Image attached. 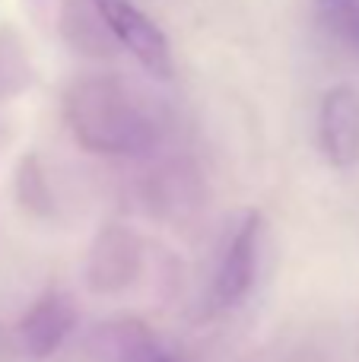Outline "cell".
Returning <instances> with one entry per match:
<instances>
[{"label":"cell","instance_id":"1","mask_svg":"<svg viewBox=\"0 0 359 362\" xmlns=\"http://www.w3.org/2000/svg\"><path fill=\"white\" fill-rule=\"evenodd\" d=\"M64 115L76 144L95 156L137 159L163 140V118L156 108L121 76H86L73 83Z\"/></svg>","mask_w":359,"mask_h":362},{"label":"cell","instance_id":"2","mask_svg":"<svg viewBox=\"0 0 359 362\" xmlns=\"http://www.w3.org/2000/svg\"><path fill=\"white\" fill-rule=\"evenodd\" d=\"M261 238H264V216L261 213H245L239 226L233 229L223 257L216 264L213 286H210V302L220 312L242 305L252 296V286L258 280V257H261Z\"/></svg>","mask_w":359,"mask_h":362},{"label":"cell","instance_id":"3","mask_svg":"<svg viewBox=\"0 0 359 362\" xmlns=\"http://www.w3.org/2000/svg\"><path fill=\"white\" fill-rule=\"evenodd\" d=\"M108 32L150 70L153 76H172V51L163 29L134 0H93Z\"/></svg>","mask_w":359,"mask_h":362},{"label":"cell","instance_id":"4","mask_svg":"<svg viewBox=\"0 0 359 362\" xmlns=\"http://www.w3.org/2000/svg\"><path fill=\"white\" fill-rule=\"evenodd\" d=\"M318 144L334 169L359 163V89L334 86L318 108Z\"/></svg>","mask_w":359,"mask_h":362},{"label":"cell","instance_id":"5","mask_svg":"<svg viewBox=\"0 0 359 362\" xmlns=\"http://www.w3.org/2000/svg\"><path fill=\"white\" fill-rule=\"evenodd\" d=\"M76 327V305L64 293H45L19 321V344L29 356H54Z\"/></svg>","mask_w":359,"mask_h":362},{"label":"cell","instance_id":"6","mask_svg":"<svg viewBox=\"0 0 359 362\" xmlns=\"http://www.w3.org/2000/svg\"><path fill=\"white\" fill-rule=\"evenodd\" d=\"M140 267V248L137 238L127 229H105L99 235L89 257V283L99 293H114L124 289L134 280Z\"/></svg>","mask_w":359,"mask_h":362},{"label":"cell","instance_id":"7","mask_svg":"<svg viewBox=\"0 0 359 362\" xmlns=\"http://www.w3.org/2000/svg\"><path fill=\"white\" fill-rule=\"evenodd\" d=\"M315 6L324 29L347 48L359 51V0H315Z\"/></svg>","mask_w":359,"mask_h":362}]
</instances>
